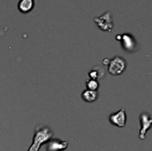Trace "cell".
I'll return each instance as SVG.
<instances>
[{
  "mask_svg": "<svg viewBox=\"0 0 152 151\" xmlns=\"http://www.w3.org/2000/svg\"><path fill=\"white\" fill-rule=\"evenodd\" d=\"M53 133L52 130L47 126H37L36 133L33 138V143L29 147L28 151H38L40 147L46 142H48L52 137Z\"/></svg>",
  "mask_w": 152,
  "mask_h": 151,
  "instance_id": "6da1fadb",
  "label": "cell"
},
{
  "mask_svg": "<svg viewBox=\"0 0 152 151\" xmlns=\"http://www.w3.org/2000/svg\"><path fill=\"white\" fill-rule=\"evenodd\" d=\"M94 20L99 26V28L102 30L110 31L113 28V22H112V19H111V13L109 11L105 12L102 15H101L99 17H94Z\"/></svg>",
  "mask_w": 152,
  "mask_h": 151,
  "instance_id": "7a4b0ae2",
  "label": "cell"
},
{
  "mask_svg": "<svg viewBox=\"0 0 152 151\" xmlns=\"http://www.w3.org/2000/svg\"><path fill=\"white\" fill-rule=\"evenodd\" d=\"M110 67H109V72L112 75H119L121 74L126 66V61L119 57V56H116L113 60L110 61Z\"/></svg>",
  "mask_w": 152,
  "mask_h": 151,
  "instance_id": "3957f363",
  "label": "cell"
},
{
  "mask_svg": "<svg viewBox=\"0 0 152 151\" xmlns=\"http://www.w3.org/2000/svg\"><path fill=\"white\" fill-rule=\"evenodd\" d=\"M109 118H110V121L111 122V124H113L120 128L124 127L126 125V109H120L118 112L110 115Z\"/></svg>",
  "mask_w": 152,
  "mask_h": 151,
  "instance_id": "277c9868",
  "label": "cell"
},
{
  "mask_svg": "<svg viewBox=\"0 0 152 151\" xmlns=\"http://www.w3.org/2000/svg\"><path fill=\"white\" fill-rule=\"evenodd\" d=\"M151 123L152 120L149 114L142 113L141 115V124H142V129H141V132H140V139L141 140L145 139L146 133L150 129V127L151 125Z\"/></svg>",
  "mask_w": 152,
  "mask_h": 151,
  "instance_id": "5b68a950",
  "label": "cell"
},
{
  "mask_svg": "<svg viewBox=\"0 0 152 151\" xmlns=\"http://www.w3.org/2000/svg\"><path fill=\"white\" fill-rule=\"evenodd\" d=\"M68 147V142H61L59 140H53L48 143L47 151H62Z\"/></svg>",
  "mask_w": 152,
  "mask_h": 151,
  "instance_id": "8992f818",
  "label": "cell"
},
{
  "mask_svg": "<svg viewBox=\"0 0 152 151\" xmlns=\"http://www.w3.org/2000/svg\"><path fill=\"white\" fill-rule=\"evenodd\" d=\"M122 43H123V47L126 49L127 51H131L134 49L135 46V41L133 38V36L129 34H125L122 36Z\"/></svg>",
  "mask_w": 152,
  "mask_h": 151,
  "instance_id": "52a82bcc",
  "label": "cell"
},
{
  "mask_svg": "<svg viewBox=\"0 0 152 151\" xmlns=\"http://www.w3.org/2000/svg\"><path fill=\"white\" fill-rule=\"evenodd\" d=\"M34 6V0H20L18 4V8L22 12H29Z\"/></svg>",
  "mask_w": 152,
  "mask_h": 151,
  "instance_id": "ba28073f",
  "label": "cell"
},
{
  "mask_svg": "<svg viewBox=\"0 0 152 151\" xmlns=\"http://www.w3.org/2000/svg\"><path fill=\"white\" fill-rule=\"evenodd\" d=\"M97 97H98V93L96 91L86 90L82 93V98L86 102H93L97 99Z\"/></svg>",
  "mask_w": 152,
  "mask_h": 151,
  "instance_id": "9c48e42d",
  "label": "cell"
},
{
  "mask_svg": "<svg viewBox=\"0 0 152 151\" xmlns=\"http://www.w3.org/2000/svg\"><path fill=\"white\" fill-rule=\"evenodd\" d=\"M89 77L91 79L94 80H96L97 78H102V77H104V69L101 68H94L89 72Z\"/></svg>",
  "mask_w": 152,
  "mask_h": 151,
  "instance_id": "30bf717a",
  "label": "cell"
},
{
  "mask_svg": "<svg viewBox=\"0 0 152 151\" xmlns=\"http://www.w3.org/2000/svg\"><path fill=\"white\" fill-rule=\"evenodd\" d=\"M86 86H87V90H91V91H96L99 88V83L97 80L94 79H89L86 82Z\"/></svg>",
  "mask_w": 152,
  "mask_h": 151,
  "instance_id": "8fae6325",
  "label": "cell"
}]
</instances>
